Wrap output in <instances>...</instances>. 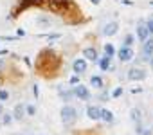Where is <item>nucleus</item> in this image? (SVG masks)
Instances as JSON below:
<instances>
[{
  "instance_id": "24",
  "label": "nucleus",
  "mask_w": 153,
  "mask_h": 135,
  "mask_svg": "<svg viewBox=\"0 0 153 135\" xmlns=\"http://www.w3.org/2000/svg\"><path fill=\"white\" fill-rule=\"evenodd\" d=\"M146 27H148V31H149V34H153V20H149V22L146 24Z\"/></svg>"
},
{
  "instance_id": "28",
  "label": "nucleus",
  "mask_w": 153,
  "mask_h": 135,
  "mask_svg": "<svg viewBox=\"0 0 153 135\" xmlns=\"http://www.w3.org/2000/svg\"><path fill=\"white\" fill-rule=\"evenodd\" d=\"M90 2H92V4H96V6H97V4H99V2H101V0H90Z\"/></svg>"
},
{
  "instance_id": "22",
  "label": "nucleus",
  "mask_w": 153,
  "mask_h": 135,
  "mask_svg": "<svg viewBox=\"0 0 153 135\" xmlns=\"http://www.w3.org/2000/svg\"><path fill=\"white\" fill-rule=\"evenodd\" d=\"M9 99V94L6 90H0V101H7Z\"/></svg>"
},
{
  "instance_id": "16",
  "label": "nucleus",
  "mask_w": 153,
  "mask_h": 135,
  "mask_svg": "<svg viewBox=\"0 0 153 135\" xmlns=\"http://www.w3.org/2000/svg\"><path fill=\"white\" fill-rule=\"evenodd\" d=\"M101 119H105L106 122H112V121H114V115H112L110 110H103V112H101Z\"/></svg>"
},
{
  "instance_id": "5",
  "label": "nucleus",
  "mask_w": 153,
  "mask_h": 135,
  "mask_svg": "<svg viewBox=\"0 0 153 135\" xmlns=\"http://www.w3.org/2000/svg\"><path fill=\"white\" fill-rule=\"evenodd\" d=\"M144 76H146V72H144L142 69H131V70L128 72V78H130L131 81H139V79H144Z\"/></svg>"
},
{
  "instance_id": "26",
  "label": "nucleus",
  "mask_w": 153,
  "mask_h": 135,
  "mask_svg": "<svg viewBox=\"0 0 153 135\" xmlns=\"http://www.w3.org/2000/svg\"><path fill=\"white\" fill-rule=\"evenodd\" d=\"M78 83H79V78H78V76L70 78V85H78Z\"/></svg>"
},
{
  "instance_id": "6",
  "label": "nucleus",
  "mask_w": 153,
  "mask_h": 135,
  "mask_svg": "<svg viewBox=\"0 0 153 135\" xmlns=\"http://www.w3.org/2000/svg\"><path fill=\"white\" fill-rule=\"evenodd\" d=\"M74 94L78 96L79 99H83V101H87V99L90 97V94H88V88H87V87H83V85H78V87H76Z\"/></svg>"
},
{
  "instance_id": "15",
  "label": "nucleus",
  "mask_w": 153,
  "mask_h": 135,
  "mask_svg": "<svg viewBox=\"0 0 153 135\" xmlns=\"http://www.w3.org/2000/svg\"><path fill=\"white\" fill-rule=\"evenodd\" d=\"M90 85H92V87H96V88H101V87H103V78H99V76H92Z\"/></svg>"
},
{
  "instance_id": "19",
  "label": "nucleus",
  "mask_w": 153,
  "mask_h": 135,
  "mask_svg": "<svg viewBox=\"0 0 153 135\" xmlns=\"http://www.w3.org/2000/svg\"><path fill=\"white\" fill-rule=\"evenodd\" d=\"M105 52H106V56H108V58H110V56H114V52H115L114 45H112V43H106V45H105Z\"/></svg>"
},
{
  "instance_id": "13",
  "label": "nucleus",
  "mask_w": 153,
  "mask_h": 135,
  "mask_svg": "<svg viewBox=\"0 0 153 135\" xmlns=\"http://www.w3.org/2000/svg\"><path fill=\"white\" fill-rule=\"evenodd\" d=\"M42 4V0H22L18 9H24V7H29V6H40Z\"/></svg>"
},
{
  "instance_id": "25",
  "label": "nucleus",
  "mask_w": 153,
  "mask_h": 135,
  "mask_svg": "<svg viewBox=\"0 0 153 135\" xmlns=\"http://www.w3.org/2000/svg\"><path fill=\"white\" fill-rule=\"evenodd\" d=\"M121 94H123V88H121V87H119V88H115V90H114V97H119V96H121Z\"/></svg>"
},
{
  "instance_id": "4",
  "label": "nucleus",
  "mask_w": 153,
  "mask_h": 135,
  "mask_svg": "<svg viewBox=\"0 0 153 135\" xmlns=\"http://www.w3.org/2000/svg\"><path fill=\"white\" fill-rule=\"evenodd\" d=\"M117 54H119V59H121V61H130V59H133V49H131V47H126V45H124Z\"/></svg>"
},
{
  "instance_id": "18",
  "label": "nucleus",
  "mask_w": 153,
  "mask_h": 135,
  "mask_svg": "<svg viewBox=\"0 0 153 135\" xmlns=\"http://www.w3.org/2000/svg\"><path fill=\"white\" fill-rule=\"evenodd\" d=\"M131 119L135 121V124H140V112H139L137 108L131 110Z\"/></svg>"
},
{
  "instance_id": "14",
  "label": "nucleus",
  "mask_w": 153,
  "mask_h": 135,
  "mask_svg": "<svg viewBox=\"0 0 153 135\" xmlns=\"http://www.w3.org/2000/svg\"><path fill=\"white\" fill-rule=\"evenodd\" d=\"M85 59H88V61H96V59H97V52H96V49H85Z\"/></svg>"
},
{
  "instance_id": "20",
  "label": "nucleus",
  "mask_w": 153,
  "mask_h": 135,
  "mask_svg": "<svg viewBox=\"0 0 153 135\" xmlns=\"http://www.w3.org/2000/svg\"><path fill=\"white\" fill-rule=\"evenodd\" d=\"M38 25H42V27H49L51 22H49L47 18H38Z\"/></svg>"
},
{
  "instance_id": "29",
  "label": "nucleus",
  "mask_w": 153,
  "mask_h": 135,
  "mask_svg": "<svg viewBox=\"0 0 153 135\" xmlns=\"http://www.w3.org/2000/svg\"><path fill=\"white\" fill-rule=\"evenodd\" d=\"M2 112H4V108H2V105H0V113H2Z\"/></svg>"
},
{
  "instance_id": "23",
  "label": "nucleus",
  "mask_w": 153,
  "mask_h": 135,
  "mask_svg": "<svg viewBox=\"0 0 153 135\" xmlns=\"http://www.w3.org/2000/svg\"><path fill=\"white\" fill-rule=\"evenodd\" d=\"M25 110H27V113H29V115H34V113H36V108H34L33 105H29V106H27Z\"/></svg>"
},
{
  "instance_id": "2",
  "label": "nucleus",
  "mask_w": 153,
  "mask_h": 135,
  "mask_svg": "<svg viewBox=\"0 0 153 135\" xmlns=\"http://www.w3.org/2000/svg\"><path fill=\"white\" fill-rule=\"evenodd\" d=\"M76 119H78L76 108H72V106H63V110H61V121H63V124L70 126V124L76 122Z\"/></svg>"
},
{
  "instance_id": "12",
  "label": "nucleus",
  "mask_w": 153,
  "mask_h": 135,
  "mask_svg": "<svg viewBox=\"0 0 153 135\" xmlns=\"http://www.w3.org/2000/svg\"><path fill=\"white\" fill-rule=\"evenodd\" d=\"M142 52H144V56H151V54H153V40H151V38L146 40V43H144V47H142Z\"/></svg>"
},
{
  "instance_id": "10",
  "label": "nucleus",
  "mask_w": 153,
  "mask_h": 135,
  "mask_svg": "<svg viewBox=\"0 0 153 135\" xmlns=\"http://www.w3.org/2000/svg\"><path fill=\"white\" fill-rule=\"evenodd\" d=\"M137 36H139V38H140L142 42H146V40L149 38V31H148V27H146L144 24L137 27Z\"/></svg>"
},
{
  "instance_id": "1",
  "label": "nucleus",
  "mask_w": 153,
  "mask_h": 135,
  "mask_svg": "<svg viewBox=\"0 0 153 135\" xmlns=\"http://www.w3.org/2000/svg\"><path fill=\"white\" fill-rule=\"evenodd\" d=\"M58 65H59V59L52 50H43L36 59L38 70L45 76H52L54 72H58Z\"/></svg>"
},
{
  "instance_id": "8",
  "label": "nucleus",
  "mask_w": 153,
  "mask_h": 135,
  "mask_svg": "<svg viewBox=\"0 0 153 135\" xmlns=\"http://www.w3.org/2000/svg\"><path fill=\"white\" fill-rule=\"evenodd\" d=\"M72 69H74V72H76V74L85 72V70H87V59H76Z\"/></svg>"
},
{
  "instance_id": "17",
  "label": "nucleus",
  "mask_w": 153,
  "mask_h": 135,
  "mask_svg": "<svg viewBox=\"0 0 153 135\" xmlns=\"http://www.w3.org/2000/svg\"><path fill=\"white\" fill-rule=\"evenodd\" d=\"M99 67H101L103 70H108V69H110V59H108V56L99 59Z\"/></svg>"
},
{
  "instance_id": "21",
  "label": "nucleus",
  "mask_w": 153,
  "mask_h": 135,
  "mask_svg": "<svg viewBox=\"0 0 153 135\" xmlns=\"http://www.w3.org/2000/svg\"><path fill=\"white\" fill-rule=\"evenodd\" d=\"M131 43H133V36L128 34V36L124 38V45H126V47H131Z\"/></svg>"
},
{
  "instance_id": "27",
  "label": "nucleus",
  "mask_w": 153,
  "mask_h": 135,
  "mask_svg": "<svg viewBox=\"0 0 153 135\" xmlns=\"http://www.w3.org/2000/svg\"><path fill=\"white\" fill-rule=\"evenodd\" d=\"M11 119H13V115H4V124H9Z\"/></svg>"
},
{
  "instance_id": "11",
  "label": "nucleus",
  "mask_w": 153,
  "mask_h": 135,
  "mask_svg": "<svg viewBox=\"0 0 153 135\" xmlns=\"http://www.w3.org/2000/svg\"><path fill=\"white\" fill-rule=\"evenodd\" d=\"M24 115H25V106H24V105L20 103V105H16V106H15V112H13V117H15L16 121H20V119H22Z\"/></svg>"
},
{
  "instance_id": "3",
  "label": "nucleus",
  "mask_w": 153,
  "mask_h": 135,
  "mask_svg": "<svg viewBox=\"0 0 153 135\" xmlns=\"http://www.w3.org/2000/svg\"><path fill=\"white\" fill-rule=\"evenodd\" d=\"M49 4H51V9L52 11L63 13L65 9L70 7V0H49Z\"/></svg>"
},
{
  "instance_id": "9",
  "label": "nucleus",
  "mask_w": 153,
  "mask_h": 135,
  "mask_svg": "<svg viewBox=\"0 0 153 135\" xmlns=\"http://www.w3.org/2000/svg\"><path fill=\"white\" fill-rule=\"evenodd\" d=\"M117 31H119V24H117V22H110V24H106V27H105V34H106V36H114Z\"/></svg>"
},
{
  "instance_id": "7",
  "label": "nucleus",
  "mask_w": 153,
  "mask_h": 135,
  "mask_svg": "<svg viewBox=\"0 0 153 135\" xmlns=\"http://www.w3.org/2000/svg\"><path fill=\"white\" fill-rule=\"evenodd\" d=\"M101 112H103V108H99V106H88V108H87L88 117H90V119H94V121L101 119Z\"/></svg>"
}]
</instances>
